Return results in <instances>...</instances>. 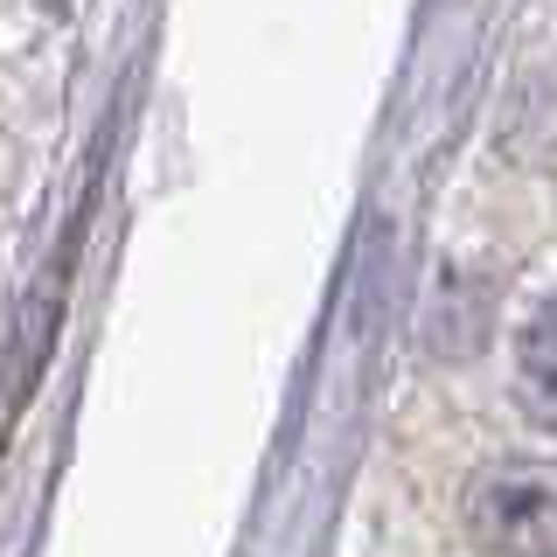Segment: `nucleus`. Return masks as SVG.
Listing matches in <instances>:
<instances>
[{
	"instance_id": "nucleus-1",
	"label": "nucleus",
	"mask_w": 557,
	"mask_h": 557,
	"mask_svg": "<svg viewBox=\"0 0 557 557\" xmlns=\"http://www.w3.org/2000/svg\"><path fill=\"white\" fill-rule=\"evenodd\" d=\"M460 516L487 557H557V460H487Z\"/></svg>"
},
{
	"instance_id": "nucleus-2",
	"label": "nucleus",
	"mask_w": 557,
	"mask_h": 557,
	"mask_svg": "<svg viewBox=\"0 0 557 557\" xmlns=\"http://www.w3.org/2000/svg\"><path fill=\"white\" fill-rule=\"evenodd\" d=\"M516 405L530 411V425L557 432V300L536 307L516 342Z\"/></svg>"
}]
</instances>
